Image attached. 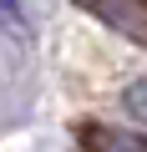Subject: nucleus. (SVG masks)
Here are the masks:
<instances>
[{
	"label": "nucleus",
	"instance_id": "obj_2",
	"mask_svg": "<svg viewBox=\"0 0 147 152\" xmlns=\"http://www.w3.org/2000/svg\"><path fill=\"white\" fill-rule=\"evenodd\" d=\"M81 5L97 20H107L112 31H122L132 41H147V5H142V0H81Z\"/></svg>",
	"mask_w": 147,
	"mask_h": 152
},
{
	"label": "nucleus",
	"instance_id": "obj_3",
	"mask_svg": "<svg viewBox=\"0 0 147 152\" xmlns=\"http://www.w3.org/2000/svg\"><path fill=\"white\" fill-rule=\"evenodd\" d=\"M122 112H127L132 122L147 127V76H142V81H132V86L122 91Z\"/></svg>",
	"mask_w": 147,
	"mask_h": 152
},
{
	"label": "nucleus",
	"instance_id": "obj_1",
	"mask_svg": "<svg viewBox=\"0 0 147 152\" xmlns=\"http://www.w3.org/2000/svg\"><path fill=\"white\" fill-rule=\"evenodd\" d=\"M31 96H36V66H31L26 26L15 5L0 0V127H15L31 112Z\"/></svg>",
	"mask_w": 147,
	"mask_h": 152
}]
</instances>
